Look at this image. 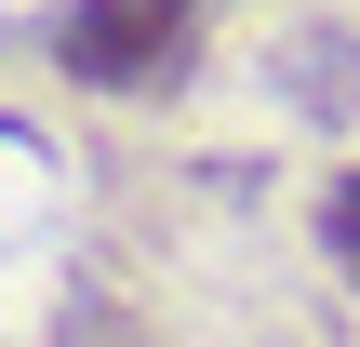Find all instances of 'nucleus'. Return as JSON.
<instances>
[{"label": "nucleus", "instance_id": "f257e3e1", "mask_svg": "<svg viewBox=\"0 0 360 347\" xmlns=\"http://www.w3.org/2000/svg\"><path fill=\"white\" fill-rule=\"evenodd\" d=\"M40 53L94 107H174L200 80V53H214V0H53Z\"/></svg>", "mask_w": 360, "mask_h": 347}, {"label": "nucleus", "instance_id": "f03ea898", "mask_svg": "<svg viewBox=\"0 0 360 347\" xmlns=\"http://www.w3.org/2000/svg\"><path fill=\"white\" fill-rule=\"evenodd\" d=\"M307 241H321V267L360 294V160H334V174L307 187Z\"/></svg>", "mask_w": 360, "mask_h": 347}]
</instances>
